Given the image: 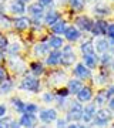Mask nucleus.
I'll return each instance as SVG.
<instances>
[{
    "label": "nucleus",
    "instance_id": "1",
    "mask_svg": "<svg viewBox=\"0 0 114 128\" xmlns=\"http://www.w3.org/2000/svg\"><path fill=\"white\" fill-rule=\"evenodd\" d=\"M41 87H43L41 80L34 77V76H32V74H24L17 84L19 90L27 91L30 94H39V92H41Z\"/></svg>",
    "mask_w": 114,
    "mask_h": 128
},
{
    "label": "nucleus",
    "instance_id": "2",
    "mask_svg": "<svg viewBox=\"0 0 114 128\" xmlns=\"http://www.w3.org/2000/svg\"><path fill=\"white\" fill-rule=\"evenodd\" d=\"M67 73H66V70L61 67V68H51L49 71V74L46 76V82H47V86L50 88H57V87H61V84L66 86V82H67Z\"/></svg>",
    "mask_w": 114,
    "mask_h": 128
},
{
    "label": "nucleus",
    "instance_id": "3",
    "mask_svg": "<svg viewBox=\"0 0 114 128\" xmlns=\"http://www.w3.org/2000/svg\"><path fill=\"white\" fill-rule=\"evenodd\" d=\"M114 121V112L107 108V107H103V108H98L96 117L93 120V122L88 125V127L93 128H107L110 127V124Z\"/></svg>",
    "mask_w": 114,
    "mask_h": 128
},
{
    "label": "nucleus",
    "instance_id": "4",
    "mask_svg": "<svg viewBox=\"0 0 114 128\" xmlns=\"http://www.w3.org/2000/svg\"><path fill=\"white\" fill-rule=\"evenodd\" d=\"M83 108H84V104L78 102L76 98L71 100L70 105H68L67 111H66V115L64 118L67 120V122H81L83 118Z\"/></svg>",
    "mask_w": 114,
    "mask_h": 128
},
{
    "label": "nucleus",
    "instance_id": "5",
    "mask_svg": "<svg viewBox=\"0 0 114 128\" xmlns=\"http://www.w3.org/2000/svg\"><path fill=\"white\" fill-rule=\"evenodd\" d=\"M39 122L43 124V125H50V124H54L59 118V111L56 110L54 107H43L39 111Z\"/></svg>",
    "mask_w": 114,
    "mask_h": 128
},
{
    "label": "nucleus",
    "instance_id": "6",
    "mask_svg": "<svg viewBox=\"0 0 114 128\" xmlns=\"http://www.w3.org/2000/svg\"><path fill=\"white\" fill-rule=\"evenodd\" d=\"M73 24L81 33H90L94 24V18L87 14H76L73 18Z\"/></svg>",
    "mask_w": 114,
    "mask_h": 128
},
{
    "label": "nucleus",
    "instance_id": "7",
    "mask_svg": "<svg viewBox=\"0 0 114 128\" xmlns=\"http://www.w3.org/2000/svg\"><path fill=\"white\" fill-rule=\"evenodd\" d=\"M71 74H73L74 78H78V80H81V81L93 80V76H94V73H93L90 68H87L81 61H77V63L74 64L73 70H71Z\"/></svg>",
    "mask_w": 114,
    "mask_h": 128
},
{
    "label": "nucleus",
    "instance_id": "8",
    "mask_svg": "<svg viewBox=\"0 0 114 128\" xmlns=\"http://www.w3.org/2000/svg\"><path fill=\"white\" fill-rule=\"evenodd\" d=\"M61 58H63L61 50H51L49 54L46 56L43 63L49 68H59V67H61Z\"/></svg>",
    "mask_w": 114,
    "mask_h": 128
},
{
    "label": "nucleus",
    "instance_id": "9",
    "mask_svg": "<svg viewBox=\"0 0 114 128\" xmlns=\"http://www.w3.org/2000/svg\"><path fill=\"white\" fill-rule=\"evenodd\" d=\"M33 26V20L29 17L27 14L24 16H19V17H13V28L19 33H24L30 30Z\"/></svg>",
    "mask_w": 114,
    "mask_h": 128
},
{
    "label": "nucleus",
    "instance_id": "10",
    "mask_svg": "<svg viewBox=\"0 0 114 128\" xmlns=\"http://www.w3.org/2000/svg\"><path fill=\"white\" fill-rule=\"evenodd\" d=\"M26 13H27V4L19 0L7 2V14H12L13 17H19V16H24Z\"/></svg>",
    "mask_w": 114,
    "mask_h": 128
},
{
    "label": "nucleus",
    "instance_id": "11",
    "mask_svg": "<svg viewBox=\"0 0 114 128\" xmlns=\"http://www.w3.org/2000/svg\"><path fill=\"white\" fill-rule=\"evenodd\" d=\"M27 14L33 22H43L46 14V9L43 6H40L37 2H33L27 6Z\"/></svg>",
    "mask_w": 114,
    "mask_h": 128
},
{
    "label": "nucleus",
    "instance_id": "12",
    "mask_svg": "<svg viewBox=\"0 0 114 128\" xmlns=\"http://www.w3.org/2000/svg\"><path fill=\"white\" fill-rule=\"evenodd\" d=\"M97 111H98V107H97L93 101L91 102H87V104H84V108H83V118H81V122L84 124V125H90L91 122H93V120H94V117H96Z\"/></svg>",
    "mask_w": 114,
    "mask_h": 128
},
{
    "label": "nucleus",
    "instance_id": "13",
    "mask_svg": "<svg viewBox=\"0 0 114 128\" xmlns=\"http://www.w3.org/2000/svg\"><path fill=\"white\" fill-rule=\"evenodd\" d=\"M111 76H113V73H111L110 70L100 68L96 76H93V82H94L96 86H98V87L104 88L105 86L111 84Z\"/></svg>",
    "mask_w": 114,
    "mask_h": 128
},
{
    "label": "nucleus",
    "instance_id": "14",
    "mask_svg": "<svg viewBox=\"0 0 114 128\" xmlns=\"http://www.w3.org/2000/svg\"><path fill=\"white\" fill-rule=\"evenodd\" d=\"M63 37L68 44H74V43H77V41H80L83 38V33L74 24H68L67 28H66V32H64V34H63Z\"/></svg>",
    "mask_w": 114,
    "mask_h": 128
},
{
    "label": "nucleus",
    "instance_id": "15",
    "mask_svg": "<svg viewBox=\"0 0 114 128\" xmlns=\"http://www.w3.org/2000/svg\"><path fill=\"white\" fill-rule=\"evenodd\" d=\"M107 26H108L107 18H97V20H94L93 28H91V32H90V34L93 36V38H97V37H105Z\"/></svg>",
    "mask_w": 114,
    "mask_h": 128
},
{
    "label": "nucleus",
    "instance_id": "16",
    "mask_svg": "<svg viewBox=\"0 0 114 128\" xmlns=\"http://www.w3.org/2000/svg\"><path fill=\"white\" fill-rule=\"evenodd\" d=\"M17 122L22 128H37V125H39V117L34 114H26V112H23V114L19 115Z\"/></svg>",
    "mask_w": 114,
    "mask_h": 128
},
{
    "label": "nucleus",
    "instance_id": "17",
    "mask_svg": "<svg viewBox=\"0 0 114 128\" xmlns=\"http://www.w3.org/2000/svg\"><path fill=\"white\" fill-rule=\"evenodd\" d=\"M93 13L97 16V18H105L113 14V7L105 2H96V4L93 6Z\"/></svg>",
    "mask_w": 114,
    "mask_h": 128
},
{
    "label": "nucleus",
    "instance_id": "18",
    "mask_svg": "<svg viewBox=\"0 0 114 128\" xmlns=\"http://www.w3.org/2000/svg\"><path fill=\"white\" fill-rule=\"evenodd\" d=\"M94 94H96L94 88L91 87V86H87L86 84V86L77 92V96L74 97V98H76L78 102H81V104H87V102H91V101H93Z\"/></svg>",
    "mask_w": 114,
    "mask_h": 128
},
{
    "label": "nucleus",
    "instance_id": "19",
    "mask_svg": "<svg viewBox=\"0 0 114 128\" xmlns=\"http://www.w3.org/2000/svg\"><path fill=\"white\" fill-rule=\"evenodd\" d=\"M47 67H46V64L43 63V60H33V61H30L29 63V73L32 74V76H34V77L40 78L43 77L46 73H47Z\"/></svg>",
    "mask_w": 114,
    "mask_h": 128
},
{
    "label": "nucleus",
    "instance_id": "20",
    "mask_svg": "<svg viewBox=\"0 0 114 128\" xmlns=\"http://www.w3.org/2000/svg\"><path fill=\"white\" fill-rule=\"evenodd\" d=\"M51 51L50 46L46 43V41H39V43H36L34 46H33L32 48V54L36 57V58H41V60H44L46 58V56L49 54Z\"/></svg>",
    "mask_w": 114,
    "mask_h": 128
},
{
    "label": "nucleus",
    "instance_id": "21",
    "mask_svg": "<svg viewBox=\"0 0 114 128\" xmlns=\"http://www.w3.org/2000/svg\"><path fill=\"white\" fill-rule=\"evenodd\" d=\"M81 63L86 66L87 68H90L91 71H94V70H97L100 67V56L97 54V53L81 56Z\"/></svg>",
    "mask_w": 114,
    "mask_h": 128
},
{
    "label": "nucleus",
    "instance_id": "22",
    "mask_svg": "<svg viewBox=\"0 0 114 128\" xmlns=\"http://www.w3.org/2000/svg\"><path fill=\"white\" fill-rule=\"evenodd\" d=\"M93 41H94V50H96V53L98 56H103L111 50V44H110V41L105 37H97Z\"/></svg>",
    "mask_w": 114,
    "mask_h": 128
},
{
    "label": "nucleus",
    "instance_id": "23",
    "mask_svg": "<svg viewBox=\"0 0 114 128\" xmlns=\"http://www.w3.org/2000/svg\"><path fill=\"white\" fill-rule=\"evenodd\" d=\"M84 86H86L84 81L78 80V78H74V77L68 78L67 82H66V87H67V90H68V92H70V96H71V97L77 96V92L80 91Z\"/></svg>",
    "mask_w": 114,
    "mask_h": 128
},
{
    "label": "nucleus",
    "instance_id": "24",
    "mask_svg": "<svg viewBox=\"0 0 114 128\" xmlns=\"http://www.w3.org/2000/svg\"><path fill=\"white\" fill-rule=\"evenodd\" d=\"M60 18H61V13H60L57 9L46 10L44 18H43V23H44L46 27H50L51 24H54L57 20H60Z\"/></svg>",
    "mask_w": 114,
    "mask_h": 128
},
{
    "label": "nucleus",
    "instance_id": "25",
    "mask_svg": "<svg viewBox=\"0 0 114 128\" xmlns=\"http://www.w3.org/2000/svg\"><path fill=\"white\" fill-rule=\"evenodd\" d=\"M68 23L66 18H60V20H57L54 24H51L50 27H49V30H50L51 34H54V36H63L64 32H66V28H67Z\"/></svg>",
    "mask_w": 114,
    "mask_h": 128
},
{
    "label": "nucleus",
    "instance_id": "26",
    "mask_svg": "<svg viewBox=\"0 0 114 128\" xmlns=\"http://www.w3.org/2000/svg\"><path fill=\"white\" fill-rule=\"evenodd\" d=\"M7 66L12 68V71H13L14 74H22V71H24V68H26L24 61L17 58V57H10V58L7 60Z\"/></svg>",
    "mask_w": 114,
    "mask_h": 128
},
{
    "label": "nucleus",
    "instance_id": "27",
    "mask_svg": "<svg viewBox=\"0 0 114 128\" xmlns=\"http://www.w3.org/2000/svg\"><path fill=\"white\" fill-rule=\"evenodd\" d=\"M78 57L76 54V51H70V53H63V58H61V67L64 70L74 67V64L78 61Z\"/></svg>",
    "mask_w": 114,
    "mask_h": 128
},
{
    "label": "nucleus",
    "instance_id": "28",
    "mask_svg": "<svg viewBox=\"0 0 114 128\" xmlns=\"http://www.w3.org/2000/svg\"><path fill=\"white\" fill-rule=\"evenodd\" d=\"M14 88H16L14 78L12 76H9L5 81L0 84V96H9V94H12V91H13Z\"/></svg>",
    "mask_w": 114,
    "mask_h": 128
},
{
    "label": "nucleus",
    "instance_id": "29",
    "mask_svg": "<svg viewBox=\"0 0 114 128\" xmlns=\"http://www.w3.org/2000/svg\"><path fill=\"white\" fill-rule=\"evenodd\" d=\"M47 44L50 46L51 50H61L66 44V40H64L63 36H54V34H49V40H47Z\"/></svg>",
    "mask_w": 114,
    "mask_h": 128
},
{
    "label": "nucleus",
    "instance_id": "30",
    "mask_svg": "<svg viewBox=\"0 0 114 128\" xmlns=\"http://www.w3.org/2000/svg\"><path fill=\"white\" fill-rule=\"evenodd\" d=\"M10 105H12V108L14 110V112H17L19 115L24 112L26 102H24V101H23L19 96H13L12 98H10Z\"/></svg>",
    "mask_w": 114,
    "mask_h": 128
},
{
    "label": "nucleus",
    "instance_id": "31",
    "mask_svg": "<svg viewBox=\"0 0 114 128\" xmlns=\"http://www.w3.org/2000/svg\"><path fill=\"white\" fill-rule=\"evenodd\" d=\"M80 53L81 56H86V54H93V53H96L94 50V41L93 38H87V40H83L80 43Z\"/></svg>",
    "mask_w": 114,
    "mask_h": 128
},
{
    "label": "nucleus",
    "instance_id": "32",
    "mask_svg": "<svg viewBox=\"0 0 114 128\" xmlns=\"http://www.w3.org/2000/svg\"><path fill=\"white\" fill-rule=\"evenodd\" d=\"M93 102H94L98 108H103V107H105V105H107L108 98H107V96H105V92H104V90H103V88H100V90L94 94Z\"/></svg>",
    "mask_w": 114,
    "mask_h": 128
},
{
    "label": "nucleus",
    "instance_id": "33",
    "mask_svg": "<svg viewBox=\"0 0 114 128\" xmlns=\"http://www.w3.org/2000/svg\"><path fill=\"white\" fill-rule=\"evenodd\" d=\"M22 50H23L22 43L13 41V43H10L9 44L7 50H6V54L9 56V57H19V56L22 54Z\"/></svg>",
    "mask_w": 114,
    "mask_h": 128
},
{
    "label": "nucleus",
    "instance_id": "34",
    "mask_svg": "<svg viewBox=\"0 0 114 128\" xmlns=\"http://www.w3.org/2000/svg\"><path fill=\"white\" fill-rule=\"evenodd\" d=\"M71 97H67V98H64V97H56V101H54V104H56V110L59 111H67V108H68V105H70V102H71Z\"/></svg>",
    "mask_w": 114,
    "mask_h": 128
},
{
    "label": "nucleus",
    "instance_id": "35",
    "mask_svg": "<svg viewBox=\"0 0 114 128\" xmlns=\"http://www.w3.org/2000/svg\"><path fill=\"white\" fill-rule=\"evenodd\" d=\"M67 6L73 10V12L80 13V12H83V10L86 9L87 0H67Z\"/></svg>",
    "mask_w": 114,
    "mask_h": 128
},
{
    "label": "nucleus",
    "instance_id": "36",
    "mask_svg": "<svg viewBox=\"0 0 114 128\" xmlns=\"http://www.w3.org/2000/svg\"><path fill=\"white\" fill-rule=\"evenodd\" d=\"M40 100L41 102H44V104H51V102H54L56 101V94H54V90H46L40 94Z\"/></svg>",
    "mask_w": 114,
    "mask_h": 128
},
{
    "label": "nucleus",
    "instance_id": "37",
    "mask_svg": "<svg viewBox=\"0 0 114 128\" xmlns=\"http://www.w3.org/2000/svg\"><path fill=\"white\" fill-rule=\"evenodd\" d=\"M13 27V18L9 14H0V30H9Z\"/></svg>",
    "mask_w": 114,
    "mask_h": 128
},
{
    "label": "nucleus",
    "instance_id": "38",
    "mask_svg": "<svg viewBox=\"0 0 114 128\" xmlns=\"http://www.w3.org/2000/svg\"><path fill=\"white\" fill-rule=\"evenodd\" d=\"M40 111V105L37 102H26V107H24V112L26 114H34L37 115Z\"/></svg>",
    "mask_w": 114,
    "mask_h": 128
},
{
    "label": "nucleus",
    "instance_id": "39",
    "mask_svg": "<svg viewBox=\"0 0 114 128\" xmlns=\"http://www.w3.org/2000/svg\"><path fill=\"white\" fill-rule=\"evenodd\" d=\"M105 38L110 41L111 47H114V22H108L107 33H105Z\"/></svg>",
    "mask_w": 114,
    "mask_h": 128
},
{
    "label": "nucleus",
    "instance_id": "40",
    "mask_svg": "<svg viewBox=\"0 0 114 128\" xmlns=\"http://www.w3.org/2000/svg\"><path fill=\"white\" fill-rule=\"evenodd\" d=\"M37 3L43 6L46 10H53L56 7V0H37Z\"/></svg>",
    "mask_w": 114,
    "mask_h": 128
},
{
    "label": "nucleus",
    "instance_id": "41",
    "mask_svg": "<svg viewBox=\"0 0 114 128\" xmlns=\"http://www.w3.org/2000/svg\"><path fill=\"white\" fill-rule=\"evenodd\" d=\"M54 94L56 97H64V98H67V97H71L70 96V92H68L67 87L66 86H61V87H57L54 90Z\"/></svg>",
    "mask_w": 114,
    "mask_h": 128
},
{
    "label": "nucleus",
    "instance_id": "42",
    "mask_svg": "<svg viewBox=\"0 0 114 128\" xmlns=\"http://www.w3.org/2000/svg\"><path fill=\"white\" fill-rule=\"evenodd\" d=\"M9 44H10L9 38H7L6 36H3V34H0V50L6 51L7 50V47H9Z\"/></svg>",
    "mask_w": 114,
    "mask_h": 128
},
{
    "label": "nucleus",
    "instance_id": "43",
    "mask_svg": "<svg viewBox=\"0 0 114 128\" xmlns=\"http://www.w3.org/2000/svg\"><path fill=\"white\" fill-rule=\"evenodd\" d=\"M67 125H68V122L64 117H59L57 121L54 122V128H67Z\"/></svg>",
    "mask_w": 114,
    "mask_h": 128
},
{
    "label": "nucleus",
    "instance_id": "44",
    "mask_svg": "<svg viewBox=\"0 0 114 128\" xmlns=\"http://www.w3.org/2000/svg\"><path fill=\"white\" fill-rule=\"evenodd\" d=\"M14 118H12V117H7L6 115L5 118L0 120V128H10V124H12V121H13Z\"/></svg>",
    "mask_w": 114,
    "mask_h": 128
},
{
    "label": "nucleus",
    "instance_id": "45",
    "mask_svg": "<svg viewBox=\"0 0 114 128\" xmlns=\"http://www.w3.org/2000/svg\"><path fill=\"white\" fill-rule=\"evenodd\" d=\"M103 90H104L105 96H107V98H108V100L114 97V84H108V86H105Z\"/></svg>",
    "mask_w": 114,
    "mask_h": 128
},
{
    "label": "nucleus",
    "instance_id": "46",
    "mask_svg": "<svg viewBox=\"0 0 114 128\" xmlns=\"http://www.w3.org/2000/svg\"><path fill=\"white\" fill-rule=\"evenodd\" d=\"M9 77V73H7V68L5 67V64H0V84L5 81L6 78Z\"/></svg>",
    "mask_w": 114,
    "mask_h": 128
},
{
    "label": "nucleus",
    "instance_id": "47",
    "mask_svg": "<svg viewBox=\"0 0 114 128\" xmlns=\"http://www.w3.org/2000/svg\"><path fill=\"white\" fill-rule=\"evenodd\" d=\"M7 115V105L6 104H0V120L5 118Z\"/></svg>",
    "mask_w": 114,
    "mask_h": 128
},
{
    "label": "nucleus",
    "instance_id": "48",
    "mask_svg": "<svg viewBox=\"0 0 114 128\" xmlns=\"http://www.w3.org/2000/svg\"><path fill=\"white\" fill-rule=\"evenodd\" d=\"M67 128H88V127L84 125L83 122H70L67 125Z\"/></svg>",
    "mask_w": 114,
    "mask_h": 128
},
{
    "label": "nucleus",
    "instance_id": "49",
    "mask_svg": "<svg viewBox=\"0 0 114 128\" xmlns=\"http://www.w3.org/2000/svg\"><path fill=\"white\" fill-rule=\"evenodd\" d=\"M0 14H7V3L0 2Z\"/></svg>",
    "mask_w": 114,
    "mask_h": 128
},
{
    "label": "nucleus",
    "instance_id": "50",
    "mask_svg": "<svg viewBox=\"0 0 114 128\" xmlns=\"http://www.w3.org/2000/svg\"><path fill=\"white\" fill-rule=\"evenodd\" d=\"M105 107H107V108H108V110L111 111V112H114V97H113V98H110Z\"/></svg>",
    "mask_w": 114,
    "mask_h": 128
},
{
    "label": "nucleus",
    "instance_id": "51",
    "mask_svg": "<svg viewBox=\"0 0 114 128\" xmlns=\"http://www.w3.org/2000/svg\"><path fill=\"white\" fill-rule=\"evenodd\" d=\"M6 51H3V50H0V64H3L6 61Z\"/></svg>",
    "mask_w": 114,
    "mask_h": 128
},
{
    "label": "nucleus",
    "instance_id": "52",
    "mask_svg": "<svg viewBox=\"0 0 114 128\" xmlns=\"http://www.w3.org/2000/svg\"><path fill=\"white\" fill-rule=\"evenodd\" d=\"M67 4V0H56V4Z\"/></svg>",
    "mask_w": 114,
    "mask_h": 128
},
{
    "label": "nucleus",
    "instance_id": "53",
    "mask_svg": "<svg viewBox=\"0 0 114 128\" xmlns=\"http://www.w3.org/2000/svg\"><path fill=\"white\" fill-rule=\"evenodd\" d=\"M19 2H22V3H24V4H30V3H33V0H19Z\"/></svg>",
    "mask_w": 114,
    "mask_h": 128
},
{
    "label": "nucleus",
    "instance_id": "54",
    "mask_svg": "<svg viewBox=\"0 0 114 128\" xmlns=\"http://www.w3.org/2000/svg\"><path fill=\"white\" fill-rule=\"evenodd\" d=\"M108 128H114V121H113L111 124H110V127H108Z\"/></svg>",
    "mask_w": 114,
    "mask_h": 128
},
{
    "label": "nucleus",
    "instance_id": "55",
    "mask_svg": "<svg viewBox=\"0 0 114 128\" xmlns=\"http://www.w3.org/2000/svg\"><path fill=\"white\" fill-rule=\"evenodd\" d=\"M0 2H5V3H7V2H10V0H0Z\"/></svg>",
    "mask_w": 114,
    "mask_h": 128
},
{
    "label": "nucleus",
    "instance_id": "56",
    "mask_svg": "<svg viewBox=\"0 0 114 128\" xmlns=\"http://www.w3.org/2000/svg\"><path fill=\"white\" fill-rule=\"evenodd\" d=\"M0 34H2V30H0Z\"/></svg>",
    "mask_w": 114,
    "mask_h": 128
},
{
    "label": "nucleus",
    "instance_id": "57",
    "mask_svg": "<svg viewBox=\"0 0 114 128\" xmlns=\"http://www.w3.org/2000/svg\"><path fill=\"white\" fill-rule=\"evenodd\" d=\"M111 2H114V0H111Z\"/></svg>",
    "mask_w": 114,
    "mask_h": 128
},
{
    "label": "nucleus",
    "instance_id": "58",
    "mask_svg": "<svg viewBox=\"0 0 114 128\" xmlns=\"http://www.w3.org/2000/svg\"><path fill=\"white\" fill-rule=\"evenodd\" d=\"M19 128H22V127H19Z\"/></svg>",
    "mask_w": 114,
    "mask_h": 128
}]
</instances>
